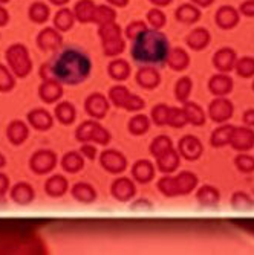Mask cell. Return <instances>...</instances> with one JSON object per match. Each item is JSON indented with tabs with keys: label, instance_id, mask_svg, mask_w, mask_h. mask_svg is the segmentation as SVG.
Here are the masks:
<instances>
[{
	"label": "cell",
	"instance_id": "cell-1",
	"mask_svg": "<svg viewBox=\"0 0 254 255\" xmlns=\"http://www.w3.org/2000/svg\"><path fill=\"white\" fill-rule=\"evenodd\" d=\"M92 63L89 57L72 48L66 49L51 61L40 67V77L43 80H57L63 84L75 86L83 83L90 75Z\"/></svg>",
	"mask_w": 254,
	"mask_h": 255
},
{
	"label": "cell",
	"instance_id": "cell-2",
	"mask_svg": "<svg viewBox=\"0 0 254 255\" xmlns=\"http://www.w3.org/2000/svg\"><path fill=\"white\" fill-rule=\"evenodd\" d=\"M169 41L156 31H144L138 35L132 48V57L138 63H155L159 64L167 60Z\"/></svg>",
	"mask_w": 254,
	"mask_h": 255
},
{
	"label": "cell",
	"instance_id": "cell-3",
	"mask_svg": "<svg viewBox=\"0 0 254 255\" xmlns=\"http://www.w3.org/2000/svg\"><path fill=\"white\" fill-rule=\"evenodd\" d=\"M198 185V177L196 174L190 171H182L175 177H163L158 182V190L167 197H175V196H186L192 193Z\"/></svg>",
	"mask_w": 254,
	"mask_h": 255
},
{
	"label": "cell",
	"instance_id": "cell-4",
	"mask_svg": "<svg viewBox=\"0 0 254 255\" xmlns=\"http://www.w3.org/2000/svg\"><path fill=\"white\" fill-rule=\"evenodd\" d=\"M6 61L15 77L25 78L32 71V61L29 58L28 49L21 44H12L6 51Z\"/></svg>",
	"mask_w": 254,
	"mask_h": 255
},
{
	"label": "cell",
	"instance_id": "cell-5",
	"mask_svg": "<svg viewBox=\"0 0 254 255\" xmlns=\"http://www.w3.org/2000/svg\"><path fill=\"white\" fill-rule=\"evenodd\" d=\"M75 137L78 142H97L100 145H107L110 142V133L95 121H84L75 130Z\"/></svg>",
	"mask_w": 254,
	"mask_h": 255
},
{
	"label": "cell",
	"instance_id": "cell-6",
	"mask_svg": "<svg viewBox=\"0 0 254 255\" xmlns=\"http://www.w3.org/2000/svg\"><path fill=\"white\" fill-rule=\"evenodd\" d=\"M100 35L103 38V49L107 57H115L123 52L124 41L120 38V28L107 23L100 29Z\"/></svg>",
	"mask_w": 254,
	"mask_h": 255
},
{
	"label": "cell",
	"instance_id": "cell-7",
	"mask_svg": "<svg viewBox=\"0 0 254 255\" xmlns=\"http://www.w3.org/2000/svg\"><path fill=\"white\" fill-rule=\"evenodd\" d=\"M57 165V154L51 150H38L29 159V168L35 174H48Z\"/></svg>",
	"mask_w": 254,
	"mask_h": 255
},
{
	"label": "cell",
	"instance_id": "cell-8",
	"mask_svg": "<svg viewBox=\"0 0 254 255\" xmlns=\"http://www.w3.org/2000/svg\"><path fill=\"white\" fill-rule=\"evenodd\" d=\"M100 162H101V167L112 174L123 173L127 167V160H126L124 154L117 150L103 151L100 156Z\"/></svg>",
	"mask_w": 254,
	"mask_h": 255
},
{
	"label": "cell",
	"instance_id": "cell-9",
	"mask_svg": "<svg viewBox=\"0 0 254 255\" xmlns=\"http://www.w3.org/2000/svg\"><path fill=\"white\" fill-rule=\"evenodd\" d=\"M233 112H235V107H233L232 101L225 100L224 97H218L215 101H212V104L209 107L210 118L215 123H225L227 120L233 117Z\"/></svg>",
	"mask_w": 254,
	"mask_h": 255
},
{
	"label": "cell",
	"instance_id": "cell-10",
	"mask_svg": "<svg viewBox=\"0 0 254 255\" xmlns=\"http://www.w3.org/2000/svg\"><path fill=\"white\" fill-rule=\"evenodd\" d=\"M84 109L89 117L101 120L104 118L109 112V101L101 94H92L84 101Z\"/></svg>",
	"mask_w": 254,
	"mask_h": 255
},
{
	"label": "cell",
	"instance_id": "cell-11",
	"mask_svg": "<svg viewBox=\"0 0 254 255\" xmlns=\"http://www.w3.org/2000/svg\"><path fill=\"white\" fill-rule=\"evenodd\" d=\"M178 151L182 157H186L187 160H196L202 154V144L196 136L187 134L179 141Z\"/></svg>",
	"mask_w": 254,
	"mask_h": 255
},
{
	"label": "cell",
	"instance_id": "cell-12",
	"mask_svg": "<svg viewBox=\"0 0 254 255\" xmlns=\"http://www.w3.org/2000/svg\"><path fill=\"white\" fill-rule=\"evenodd\" d=\"M63 95L61 83L57 80H43V83L38 87V97L46 104H54L58 101Z\"/></svg>",
	"mask_w": 254,
	"mask_h": 255
},
{
	"label": "cell",
	"instance_id": "cell-13",
	"mask_svg": "<svg viewBox=\"0 0 254 255\" xmlns=\"http://www.w3.org/2000/svg\"><path fill=\"white\" fill-rule=\"evenodd\" d=\"M232 147L238 151H248L254 147V131L248 127L236 128L232 137Z\"/></svg>",
	"mask_w": 254,
	"mask_h": 255
},
{
	"label": "cell",
	"instance_id": "cell-14",
	"mask_svg": "<svg viewBox=\"0 0 254 255\" xmlns=\"http://www.w3.org/2000/svg\"><path fill=\"white\" fill-rule=\"evenodd\" d=\"M110 191H112V196L120 202L130 200L136 193L133 182L127 177H120V179L115 180L110 187Z\"/></svg>",
	"mask_w": 254,
	"mask_h": 255
},
{
	"label": "cell",
	"instance_id": "cell-15",
	"mask_svg": "<svg viewBox=\"0 0 254 255\" xmlns=\"http://www.w3.org/2000/svg\"><path fill=\"white\" fill-rule=\"evenodd\" d=\"M28 121L32 126V128L38 131H46L49 130L54 124V120L51 117L49 112H46L43 109H34L28 113Z\"/></svg>",
	"mask_w": 254,
	"mask_h": 255
},
{
	"label": "cell",
	"instance_id": "cell-16",
	"mask_svg": "<svg viewBox=\"0 0 254 255\" xmlns=\"http://www.w3.org/2000/svg\"><path fill=\"white\" fill-rule=\"evenodd\" d=\"M6 136L9 139V142L12 145H21L23 142L26 141L28 136H29V130L28 126L23 123V121H12L8 128H6Z\"/></svg>",
	"mask_w": 254,
	"mask_h": 255
},
{
	"label": "cell",
	"instance_id": "cell-17",
	"mask_svg": "<svg viewBox=\"0 0 254 255\" xmlns=\"http://www.w3.org/2000/svg\"><path fill=\"white\" fill-rule=\"evenodd\" d=\"M209 89L215 97H225L233 90V80L224 74L215 75L210 78Z\"/></svg>",
	"mask_w": 254,
	"mask_h": 255
},
{
	"label": "cell",
	"instance_id": "cell-18",
	"mask_svg": "<svg viewBox=\"0 0 254 255\" xmlns=\"http://www.w3.org/2000/svg\"><path fill=\"white\" fill-rule=\"evenodd\" d=\"M132 176L140 183H149L155 176V167L150 160H138L132 167Z\"/></svg>",
	"mask_w": 254,
	"mask_h": 255
},
{
	"label": "cell",
	"instance_id": "cell-19",
	"mask_svg": "<svg viewBox=\"0 0 254 255\" xmlns=\"http://www.w3.org/2000/svg\"><path fill=\"white\" fill-rule=\"evenodd\" d=\"M179 151H175L173 148L167 150L166 153H163L161 156L156 157V165L159 168V171L163 173H173L178 167H179Z\"/></svg>",
	"mask_w": 254,
	"mask_h": 255
},
{
	"label": "cell",
	"instance_id": "cell-20",
	"mask_svg": "<svg viewBox=\"0 0 254 255\" xmlns=\"http://www.w3.org/2000/svg\"><path fill=\"white\" fill-rule=\"evenodd\" d=\"M34 197H35L34 188L25 182L15 183L11 190V199L18 205H28L34 200Z\"/></svg>",
	"mask_w": 254,
	"mask_h": 255
},
{
	"label": "cell",
	"instance_id": "cell-21",
	"mask_svg": "<svg viewBox=\"0 0 254 255\" xmlns=\"http://www.w3.org/2000/svg\"><path fill=\"white\" fill-rule=\"evenodd\" d=\"M213 64L221 72H230L236 67V54L232 49H221L215 54Z\"/></svg>",
	"mask_w": 254,
	"mask_h": 255
},
{
	"label": "cell",
	"instance_id": "cell-22",
	"mask_svg": "<svg viewBox=\"0 0 254 255\" xmlns=\"http://www.w3.org/2000/svg\"><path fill=\"white\" fill-rule=\"evenodd\" d=\"M136 81L144 89H155L161 81V75H159V72L156 71V69L143 67L136 74Z\"/></svg>",
	"mask_w": 254,
	"mask_h": 255
},
{
	"label": "cell",
	"instance_id": "cell-23",
	"mask_svg": "<svg viewBox=\"0 0 254 255\" xmlns=\"http://www.w3.org/2000/svg\"><path fill=\"white\" fill-rule=\"evenodd\" d=\"M44 191L51 197H61L67 191V180L60 174L52 176V177H49L48 180H46Z\"/></svg>",
	"mask_w": 254,
	"mask_h": 255
},
{
	"label": "cell",
	"instance_id": "cell-24",
	"mask_svg": "<svg viewBox=\"0 0 254 255\" xmlns=\"http://www.w3.org/2000/svg\"><path fill=\"white\" fill-rule=\"evenodd\" d=\"M219 199H221V194L218 188L210 187V185H204L196 193V200L202 206H216L219 203Z\"/></svg>",
	"mask_w": 254,
	"mask_h": 255
},
{
	"label": "cell",
	"instance_id": "cell-25",
	"mask_svg": "<svg viewBox=\"0 0 254 255\" xmlns=\"http://www.w3.org/2000/svg\"><path fill=\"white\" fill-rule=\"evenodd\" d=\"M61 167L66 173H78L80 170H83L84 167V160H83V154L77 153V151H69L63 156L61 159Z\"/></svg>",
	"mask_w": 254,
	"mask_h": 255
},
{
	"label": "cell",
	"instance_id": "cell-26",
	"mask_svg": "<svg viewBox=\"0 0 254 255\" xmlns=\"http://www.w3.org/2000/svg\"><path fill=\"white\" fill-rule=\"evenodd\" d=\"M184 115H186L187 123L193 126H204L205 124V113L202 107L196 103H184Z\"/></svg>",
	"mask_w": 254,
	"mask_h": 255
},
{
	"label": "cell",
	"instance_id": "cell-27",
	"mask_svg": "<svg viewBox=\"0 0 254 255\" xmlns=\"http://www.w3.org/2000/svg\"><path fill=\"white\" fill-rule=\"evenodd\" d=\"M37 43L40 46V49H43V51H54L61 44V37L52 29H44L38 35Z\"/></svg>",
	"mask_w": 254,
	"mask_h": 255
},
{
	"label": "cell",
	"instance_id": "cell-28",
	"mask_svg": "<svg viewBox=\"0 0 254 255\" xmlns=\"http://www.w3.org/2000/svg\"><path fill=\"white\" fill-rule=\"evenodd\" d=\"M72 196L75 200L81 202V203H92L97 199V193L94 190V187H90L89 183L80 182L75 183L72 187Z\"/></svg>",
	"mask_w": 254,
	"mask_h": 255
},
{
	"label": "cell",
	"instance_id": "cell-29",
	"mask_svg": "<svg viewBox=\"0 0 254 255\" xmlns=\"http://www.w3.org/2000/svg\"><path fill=\"white\" fill-rule=\"evenodd\" d=\"M235 130H236V127H233V126H222V127L216 128L210 137L212 145L213 147H224V145L230 144L232 142Z\"/></svg>",
	"mask_w": 254,
	"mask_h": 255
},
{
	"label": "cell",
	"instance_id": "cell-30",
	"mask_svg": "<svg viewBox=\"0 0 254 255\" xmlns=\"http://www.w3.org/2000/svg\"><path fill=\"white\" fill-rule=\"evenodd\" d=\"M75 107L71 103H61L55 107V118L63 126H69L75 121Z\"/></svg>",
	"mask_w": 254,
	"mask_h": 255
},
{
	"label": "cell",
	"instance_id": "cell-31",
	"mask_svg": "<svg viewBox=\"0 0 254 255\" xmlns=\"http://www.w3.org/2000/svg\"><path fill=\"white\" fill-rule=\"evenodd\" d=\"M107 72H109L110 78L117 80V81H124L130 75V67L127 64V61H124V60H115L109 64Z\"/></svg>",
	"mask_w": 254,
	"mask_h": 255
},
{
	"label": "cell",
	"instance_id": "cell-32",
	"mask_svg": "<svg viewBox=\"0 0 254 255\" xmlns=\"http://www.w3.org/2000/svg\"><path fill=\"white\" fill-rule=\"evenodd\" d=\"M189 55L182 49H173L167 55V64L173 69V71H184L189 66Z\"/></svg>",
	"mask_w": 254,
	"mask_h": 255
},
{
	"label": "cell",
	"instance_id": "cell-33",
	"mask_svg": "<svg viewBox=\"0 0 254 255\" xmlns=\"http://www.w3.org/2000/svg\"><path fill=\"white\" fill-rule=\"evenodd\" d=\"M173 148V142H172V139L169 136H164V134H161L158 137H155L152 144H150V154L153 157H158L161 156L163 153H166L167 150Z\"/></svg>",
	"mask_w": 254,
	"mask_h": 255
},
{
	"label": "cell",
	"instance_id": "cell-34",
	"mask_svg": "<svg viewBox=\"0 0 254 255\" xmlns=\"http://www.w3.org/2000/svg\"><path fill=\"white\" fill-rule=\"evenodd\" d=\"M149 127H150V121H149L147 117H144V115H136V117H133L127 124L129 131L132 134H135V136L147 133Z\"/></svg>",
	"mask_w": 254,
	"mask_h": 255
},
{
	"label": "cell",
	"instance_id": "cell-35",
	"mask_svg": "<svg viewBox=\"0 0 254 255\" xmlns=\"http://www.w3.org/2000/svg\"><path fill=\"white\" fill-rule=\"evenodd\" d=\"M192 87H193V84H192V80L189 77L181 78L176 83V86H175V97H176V100L181 101V103H187V100L190 97V92H192Z\"/></svg>",
	"mask_w": 254,
	"mask_h": 255
},
{
	"label": "cell",
	"instance_id": "cell-36",
	"mask_svg": "<svg viewBox=\"0 0 254 255\" xmlns=\"http://www.w3.org/2000/svg\"><path fill=\"white\" fill-rule=\"evenodd\" d=\"M129 97H130V92L124 86H115V87H112L109 90V98H110V101L115 106H117V107H121V109H124V104H126V101H127Z\"/></svg>",
	"mask_w": 254,
	"mask_h": 255
},
{
	"label": "cell",
	"instance_id": "cell-37",
	"mask_svg": "<svg viewBox=\"0 0 254 255\" xmlns=\"http://www.w3.org/2000/svg\"><path fill=\"white\" fill-rule=\"evenodd\" d=\"M209 34H207V31L204 29H196L195 32H192V35L187 38V43L192 49H196V51H201L204 49L207 44H209Z\"/></svg>",
	"mask_w": 254,
	"mask_h": 255
},
{
	"label": "cell",
	"instance_id": "cell-38",
	"mask_svg": "<svg viewBox=\"0 0 254 255\" xmlns=\"http://www.w3.org/2000/svg\"><path fill=\"white\" fill-rule=\"evenodd\" d=\"M186 124L189 123H187L186 115H184V110L178 107H170L169 117H167V126L175 127V128H182Z\"/></svg>",
	"mask_w": 254,
	"mask_h": 255
},
{
	"label": "cell",
	"instance_id": "cell-39",
	"mask_svg": "<svg viewBox=\"0 0 254 255\" xmlns=\"http://www.w3.org/2000/svg\"><path fill=\"white\" fill-rule=\"evenodd\" d=\"M14 86H15L14 75L6 66L0 64V92H9L14 89Z\"/></svg>",
	"mask_w": 254,
	"mask_h": 255
},
{
	"label": "cell",
	"instance_id": "cell-40",
	"mask_svg": "<svg viewBox=\"0 0 254 255\" xmlns=\"http://www.w3.org/2000/svg\"><path fill=\"white\" fill-rule=\"evenodd\" d=\"M232 205L238 211H250L253 208V200L248 197V194H245L242 191H238L232 197Z\"/></svg>",
	"mask_w": 254,
	"mask_h": 255
},
{
	"label": "cell",
	"instance_id": "cell-41",
	"mask_svg": "<svg viewBox=\"0 0 254 255\" xmlns=\"http://www.w3.org/2000/svg\"><path fill=\"white\" fill-rule=\"evenodd\" d=\"M236 72L239 77L242 78H250L254 75V60L250 58V57H245V58H241L238 63H236Z\"/></svg>",
	"mask_w": 254,
	"mask_h": 255
},
{
	"label": "cell",
	"instance_id": "cell-42",
	"mask_svg": "<svg viewBox=\"0 0 254 255\" xmlns=\"http://www.w3.org/2000/svg\"><path fill=\"white\" fill-rule=\"evenodd\" d=\"M218 21H219V25L222 28H232L236 25V21H238V15L233 9H230V8H224L219 11L218 14Z\"/></svg>",
	"mask_w": 254,
	"mask_h": 255
},
{
	"label": "cell",
	"instance_id": "cell-43",
	"mask_svg": "<svg viewBox=\"0 0 254 255\" xmlns=\"http://www.w3.org/2000/svg\"><path fill=\"white\" fill-rule=\"evenodd\" d=\"M169 110L170 107L166 104H158L152 110V121L156 126H167V117H169Z\"/></svg>",
	"mask_w": 254,
	"mask_h": 255
},
{
	"label": "cell",
	"instance_id": "cell-44",
	"mask_svg": "<svg viewBox=\"0 0 254 255\" xmlns=\"http://www.w3.org/2000/svg\"><path fill=\"white\" fill-rule=\"evenodd\" d=\"M235 164H236L238 170L242 173L254 171V157L250 154H238L235 159Z\"/></svg>",
	"mask_w": 254,
	"mask_h": 255
},
{
	"label": "cell",
	"instance_id": "cell-45",
	"mask_svg": "<svg viewBox=\"0 0 254 255\" xmlns=\"http://www.w3.org/2000/svg\"><path fill=\"white\" fill-rule=\"evenodd\" d=\"M94 5H92V2H89V0H83L81 3L77 5V15L81 21H89L92 20V17H94Z\"/></svg>",
	"mask_w": 254,
	"mask_h": 255
},
{
	"label": "cell",
	"instance_id": "cell-46",
	"mask_svg": "<svg viewBox=\"0 0 254 255\" xmlns=\"http://www.w3.org/2000/svg\"><path fill=\"white\" fill-rule=\"evenodd\" d=\"M72 21H74L72 14L69 12V11H66V9L60 11V12L55 15V25H57V28L61 29V31H66V29L71 28V26H72Z\"/></svg>",
	"mask_w": 254,
	"mask_h": 255
},
{
	"label": "cell",
	"instance_id": "cell-47",
	"mask_svg": "<svg viewBox=\"0 0 254 255\" xmlns=\"http://www.w3.org/2000/svg\"><path fill=\"white\" fill-rule=\"evenodd\" d=\"M48 14H49L48 8H46L44 5H41V3H35L34 6H31V11H29L31 18L34 21H37V23L44 21L46 18H48Z\"/></svg>",
	"mask_w": 254,
	"mask_h": 255
},
{
	"label": "cell",
	"instance_id": "cell-48",
	"mask_svg": "<svg viewBox=\"0 0 254 255\" xmlns=\"http://www.w3.org/2000/svg\"><path fill=\"white\" fill-rule=\"evenodd\" d=\"M199 17V12L193 6H182L178 11V18L182 21H195Z\"/></svg>",
	"mask_w": 254,
	"mask_h": 255
},
{
	"label": "cell",
	"instance_id": "cell-49",
	"mask_svg": "<svg viewBox=\"0 0 254 255\" xmlns=\"http://www.w3.org/2000/svg\"><path fill=\"white\" fill-rule=\"evenodd\" d=\"M144 106H146L144 100H141L138 95L130 94V97L127 98V101H126V104H124V109L129 110V112H136V110L144 109Z\"/></svg>",
	"mask_w": 254,
	"mask_h": 255
},
{
	"label": "cell",
	"instance_id": "cell-50",
	"mask_svg": "<svg viewBox=\"0 0 254 255\" xmlns=\"http://www.w3.org/2000/svg\"><path fill=\"white\" fill-rule=\"evenodd\" d=\"M113 18V11H110L109 8H98L95 12H94V17H92V20H95L98 23H110V20Z\"/></svg>",
	"mask_w": 254,
	"mask_h": 255
},
{
	"label": "cell",
	"instance_id": "cell-51",
	"mask_svg": "<svg viewBox=\"0 0 254 255\" xmlns=\"http://www.w3.org/2000/svg\"><path fill=\"white\" fill-rule=\"evenodd\" d=\"M80 153L84 156V157H87V159H95V156H97V148L92 145V144H87V142H83V145H81V148H80Z\"/></svg>",
	"mask_w": 254,
	"mask_h": 255
},
{
	"label": "cell",
	"instance_id": "cell-52",
	"mask_svg": "<svg viewBox=\"0 0 254 255\" xmlns=\"http://www.w3.org/2000/svg\"><path fill=\"white\" fill-rule=\"evenodd\" d=\"M144 25H141V23H133L132 26H129L127 29V37L129 38H136L138 35H141L144 32Z\"/></svg>",
	"mask_w": 254,
	"mask_h": 255
},
{
	"label": "cell",
	"instance_id": "cell-53",
	"mask_svg": "<svg viewBox=\"0 0 254 255\" xmlns=\"http://www.w3.org/2000/svg\"><path fill=\"white\" fill-rule=\"evenodd\" d=\"M149 20L152 21V25H155V28H159L164 25V15L159 11H152L149 14Z\"/></svg>",
	"mask_w": 254,
	"mask_h": 255
},
{
	"label": "cell",
	"instance_id": "cell-54",
	"mask_svg": "<svg viewBox=\"0 0 254 255\" xmlns=\"http://www.w3.org/2000/svg\"><path fill=\"white\" fill-rule=\"evenodd\" d=\"M9 188V179L6 174L0 173V196H3Z\"/></svg>",
	"mask_w": 254,
	"mask_h": 255
},
{
	"label": "cell",
	"instance_id": "cell-55",
	"mask_svg": "<svg viewBox=\"0 0 254 255\" xmlns=\"http://www.w3.org/2000/svg\"><path fill=\"white\" fill-rule=\"evenodd\" d=\"M244 123L250 127H254V109L253 110H247L244 113Z\"/></svg>",
	"mask_w": 254,
	"mask_h": 255
},
{
	"label": "cell",
	"instance_id": "cell-56",
	"mask_svg": "<svg viewBox=\"0 0 254 255\" xmlns=\"http://www.w3.org/2000/svg\"><path fill=\"white\" fill-rule=\"evenodd\" d=\"M242 11L245 12V14H253L254 15V2H250V3H245L244 6H242Z\"/></svg>",
	"mask_w": 254,
	"mask_h": 255
},
{
	"label": "cell",
	"instance_id": "cell-57",
	"mask_svg": "<svg viewBox=\"0 0 254 255\" xmlns=\"http://www.w3.org/2000/svg\"><path fill=\"white\" fill-rule=\"evenodd\" d=\"M6 21H8V14L5 12V9L0 8V26H3Z\"/></svg>",
	"mask_w": 254,
	"mask_h": 255
},
{
	"label": "cell",
	"instance_id": "cell-58",
	"mask_svg": "<svg viewBox=\"0 0 254 255\" xmlns=\"http://www.w3.org/2000/svg\"><path fill=\"white\" fill-rule=\"evenodd\" d=\"M5 164H6V159H5V156L2 153H0V168H3Z\"/></svg>",
	"mask_w": 254,
	"mask_h": 255
},
{
	"label": "cell",
	"instance_id": "cell-59",
	"mask_svg": "<svg viewBox=\"0 0 254 255\" xmlns=\"http://www.w3.org/2000/svg\"><path fill=\"white\" fill-rule=\"evenodd\" d=\"M152 2H155V3H158V5H166V3L170 2V0H152Z\"/></svg>",
	"mask_w": 254,
	"mask_h": 255
},
{
	"label": "cell",
	"instance_id": "cell-60",
	"mask_svg": "<svg viewBox=\"0 0 254 255\" xmlns=\"http://www.w3.org/2000/svg\"><path fill=\"white\" fill-rule=\"evenodd\" d=\"M196 2L201 3V5H209V3L212 2V0H196Z\"/></svg>",
	"mask_w": 254,
	"mask_h": 255
},
{
	"label": "cell",
	"instance_id": "cell-61",
	"mask_svg": "<svg viewBox=\"0 0 254 255\" xmlns=\"http://www.w3.org/2000/svg\"><path fill=\"white\" fill-rule=\"evenodd\" d=\"M52 2H54V3H58V5H61V3H64V2H66V0H52Z\"/></svg>",
	"mask_w": 254,
	"mask_h": 255
},
{
	"label": "cell",
	"instance_id": "cell-62",
	"mask_svg": "<svg viewBox=\"0 0 254 255\" xmlns=\"http://www.w3.org/2000/svg\"><path fill=\"white\" fill-rule=\"evenodd\" d=\"M0 2H6V0H0Z\"/></svg>",
	"mask_w": 254,
	"mask_h": 255
},
{
	"label": "cell",
	"instance_id": "cell-63",
	"mask_svg": "<svg viewBox=\"0 0 254 255\" xmlns=\"http://www.w3.org/2000/svg\"><path fill=\"white\" fill-rule=\"evenodd\" d=\"M253 90H254V83H253Z\"/></svg>",
	"mask_w": 254,
	"mask_h": 255
}]
</instances>
